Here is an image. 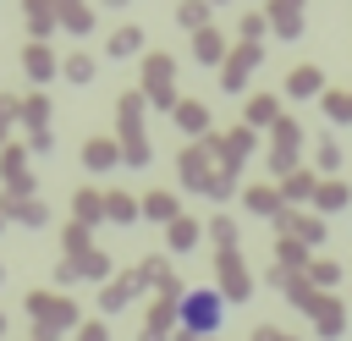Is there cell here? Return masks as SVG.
<instances>
[{
	"label": "cell",
	"mask_w": 352,
	"mask_h": 341,
	"mask_svg": "<svg viewBox=\"0 0 352 341\" xmlns=\"http://www.w3.org/2000/svg\"><path fill=\"white\" fill-rule=\"evenodd\" d=\"M66 77L88 82V77H94V60H88V55H72V60H66Z\"/></svg>",
	"instance_id": "cell-10"
},
{
	"label": "cell",
	"mask_w": 352,
	"mask_h": 341,
	"mask_svg": "<svg viewBox=\"0 0 352 341\" xmlns=\"http://www.w3.org/2000/svg\"><path fill=\"white\" fill-rule=\"evenodd\" d=\"M143 209H148L154 220H176V214H170V209H176V198H170V192H148V198H143Z\"/></svg>",
	"instance_id": "cell-4"
},
{
	"label": "cell",
	"mask_w": 352,
	"mask_h": 341,
	"mask_svg": "<svg viewBox=\"0 0 352 341\" xmlns=\"http://www.w3.org/2000/svg\"><path fill=\"white\" fill-rule=\"evenodd\" d=\"M220 55H226L220 33H198V60H220Z\"/></svg>",
	"instance_id": "cell-6"
},
{
	"label": "cell",
	"mask_w": 352,
	"mask_h": 341,
	"mask_svg": "<svg viewBox=\"0 0 352 341\" xmlns=\"http://www.w3.org/2000/svg\"><path fill=\"white\" fill-rule=\"evenodd\" d=\"M104 209H110V220H132V214H138V204H132V198H121V192H110V198H104Z\"/></svg>",
	"instance_id": "cell-7"
},
{
	"label": "cell",
	"mask_w": 352,
	"mask_h": 341,
	"mask_svg": "<svg viewBox=\"0 0 352 341\" xmlns=\"http://www.w3.org/2000/svg\"><path fill=\"white\" fill-rule=\"evenodd\" d=\"M50 66H55V60H50V50H38V44H33V50H28V72H33V77H50Z\"/></svg>",
	"instance_id": "cell-8"
},
{
	"label": "cell",
	"mask_w": 352,
	"mask_h": 341,
	"mask_svg": "<svg viewBox=\"0 0 352 341\" xmlns=\"http://www.w3.org/2000/svg\"><path fill=\"white\" fill-rule=\"evenodd\" d=\"M226 324V297L220 292H187L182 297V330L187 336H209Z\"/></svg>",
	"instance_id": "cell-1"
},
{
	"label": "cell",
	"mask_w": 352,
	"mask_h": 341,
	"mask_svg": "<svg viewBox=\"0 0 352 341\" xmlns=\"http://www.w3.org/2000/svg\"><path fill=\"white\" fill-rule=\"evenodd\" d=\"M270 116H275L270 99H253V104H248V121H270Z\"/></svg>",
	"instance_id": "cell-12"
},
{
	"label": "cell",
	"mask_w": 352,
	"mask_h": 341,
	"mask_svg": "<svg viewBox=\"0 0 352 341\" xmlns=\"http://www.w3.org/2000/svg\"><path fill=\"white\" fill-rule=\"evenodd\" d=\"M28 302H33V319H38L44 330H50V324H66V319H72V302H66V297H44V292H33Z\"/></svg>",
	"instance_id": "cell-2"
},
{
	"label": "cell",
	"mask_w": 352,
	"mask_h": 341,
	"mask_svg": "<svg viewBox=\"0 0 352 341\" xmlns=\"http://www.w3.org/2000/svg\"><path fill=\"white\" fill-rule=\"evenodd\" d=\"M99 209H104L99 192H77V214H82V220H99Z\"/></svg>",
	"instance_id": "cell-9"
},
{
	"label": "cell",
	"mask_w": 352,
	"mask_h": 341,
	"mask_svg": "<svg viewBox=\"0 0 352 341\" xmlns=\"http://www.w3.org/2000/svg\"><path fill=\"white\" fill-rule=\"evenodd\" d=\"M138 44H143V28H121V33L110 38V50H116V55H132Z\"/></svg>",
	"instance_id": "cell-5"
},
{
	"label": "cell",
	"mask_w": 352,
	"mask_h": 341,
	"mask_svg": "<svg viewBox=\"0 0 352 341\" xmlns=\"http://www.w3.org/2000/svg\"><path fill=\"white\" fill-rule=\"evenodd\" d=\"M182 121H187V132H198V126H204V110H198V104H182Z\"/></svg>",
	"instance_id": "cell-13"
},
{
	"label": "cell",
	"mask_w": 352,
	"mask_h": 341,
	"mask_svg": "<svg viewBox=\"0 0 352 341\" xmlns=\"http://www.w3.org/2000/svg\"><path fill=\"white\" fill-rule=\"evenodd\" d=\"M319 82H324V77H319V66H297V72H292V82H286V94H297V99H302V94H319Z\"/></svg>",
	"instance_id": "cell-3"
},
{
	"label": "cell",
	"mask_w": 352,
	"mask_h": 341,
	"mask_svg": "<svg viewBox=\"0 0 352 341\" xmlns=\"http://www.w3.org/2000/svg\"><path fill=\"white\" fill-rule=\"evenodd\" d=\"M170 242H176V248H187V242H192V226H187V220H182V214H176V220H170Z\"/></svg>",
	"instance_id": "cell-11"
},
{
	"label": "cell",
	"mask_w": 352,
	"mask_h": 341,
	"mask_svg": "<svg viewBox=\"0 0 352 341\" xmlns=\"http://www.w3.org/2000/svg\"><path fill=\"white\" fill-rule=\"evenodd\" d=\"M248 204H253V209H275V198H270L264 187H253V192H248Z\"/></svg>",
	"instance_id": "cell-14"
},
{
	"label": "cell",
	"mask_w": 352,
	"mask_h": 341,
	"mask_svg": "<svg viewBox=\"0 0 352 341\" xmlns=\"http://www.w3.org/2000/svg\"><path fill=\"white\" fill-rule=\"evenodd\" d=\"M77 341H104V330H99V324H88V330H77Z\"/></svg>",
	"instance_id": "cell-15"
}]
</instances>
